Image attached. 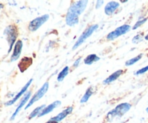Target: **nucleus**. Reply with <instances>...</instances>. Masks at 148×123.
I'll list each match as a JSON object with an SVG mask.
<instances>
[{"mask_svg": "<svg viewBox=\"0 0 148 123\" xmlns=\"http://www.w3.org/2000/svg\"><path fill=\"white\" fill-rule=\"evenodd\" d=\"M23 46V43L21 40H18L16 42L14 46V49H13V53L12 54L11 58H10V61L11 62H14V61L17 60L19 59L20 54H21Z\"/></svg>", "mask_w": 148, "mask_h": 123, "instance_id": "nucleus-8", "label": "nucleus"}, {"mask_svg": "<svg viewBox=\"0 0 148 123\" xmlns=\"http://www.w3.org/2000/svg\"><path fill=\"white\" fill-rule=\"evenodd\" d=\"M4 35L6 36L7 41L9 43L8 53H10L12 49L14 44H15L16 40H17V29L16 27V26L13 25H10L7 26L4 29Z\"/></svg>", "mask_w": 148, "mask_h": 123, "instance_id": "nucleus-2", "label": "nucleus"}, {"mask_svg": "<svg viewBox=\"0 0 148 123\" xmlns=\"http://www.w3.org/2000/svg\"><path fill=\"white\" fill-rule=\"evenodd\" d=\"M48 89H49V82H45V83L43 84V86H42L41 88L34 94V96L32 97V98L30 100V101H29L28 104H27V105L26 106L25 109H28L29 107H31L35 102H36V101H38L40 98H41L42 97L46 94V93L47 92Z\"/></svg>", "mask_w": 148, "mask_h": 123, "instance_id": "nucleus-5", "label": "nucleus"}, {"mask_svg": "<svg viewBox=\"0 0 148 123\" xmlns=\"http://www.w3.org/2000/svg\"><path fill=\"white\" fill-rule=\"evenodd\" d=\"M146 111H147V112H148V107L147 109H146Z\"/></svg>", "mask_w": 148, "mask_h": 123, "instance_id": "nucleus-30", "label": "nucleus"}, {"mask_svg": "<svg viewBox=\"0 0 148 123\" xmlns=\"http://www.w3.org/2000/svg\"><path fill=\"white\" fill-rule=\"evenodd\" d=\"M60 104H61L60 101H54V102L52 103V104H49L48 107H46L44 109H43V110L41 111V112H40V114H39L38 117H43V116L49 114V113H50L51 111H53L55 108H56L57 107H59Z\"/></svg>", "mask_w": 148, "mask_h": 123, "instance_id": "nucleus-14", "label": "nucleus"}, {"mask_svg": "<svg viewBox=\"0 0 148 123\" xmlns=\"http://www.w3.org/2000/svg\"><path fill=\"white\" fill-rule=\"evenodd\" d=\"M123 72H124V71H123L122 69H119V70L116 71L115 72H114L112 75H110L108 78H107L106 79L103 81V83L104 84H108V83H111V82H114V80H116L117 78H118L119 77L120 75L123 73Z\"/></svg>", "mask_w": 148, "mask_h": 123, "instance_id": "nucleus-15", "label": "nucleus"}, {"mask_svg": "<svg viewBox=\"0 0 148 123\" xmlns=\"http://www.w3.org/2000/svg\"><path fill=\"white\" fill-rule=\"evenodd\" d=\"M145 40H147L148 41V34L145 36Z\"/></svg>", "mask_w": 148, "mask_h": 123, "instance_id": "nucleus-28", "label": "nucleus"}, {"mask_svg": "<svg viewBox=\"0 0 148 123\" xmlns=\"http://www.w3.org/2000/svg\"><path fill=\"white\" fill-rule=\"evenodd\" d=\"M88 1L81 0L72 4L69 7L66 16V23L67 25L75 26L79 23V16L86 8Z\"/></svg>", "mask_w": 148, "mask_h": 123, "instance_id": "nucleus-1", "label": "nucleus"}, {"mask_svg": "<svg viewBox=\"0 0 148 123\" xmlns=\"http://www.w3.org/2000/svg\"><path fill=\"white\" fill-rule=\"evenodd\" d=\"M80 60H81V57L78 58V59H77V60L75 62V63H74L73 66L75 67H77L78 66V65H79V62H80Z\"/></svg>", "mask_w": 148, "mask_h": 123, "instance_id": "nucleus-24", "label": "nucleus"}, {"mask_svg": "<svg viewBox=\"0 0 148 123\" xmlns=\"http://www.w3.org/2000/svg\"><path fill=\"white\" fill-rule=\"evenodd\" d=\"M3 7H4V5H3L2 4H0V10H1Z\"/></svg>", "mask_w": 148, "mask_h": 123, "instance_id": "nucleus-27", "label": "nucleus"}, {"mask_svg": "<svg viewBox=\"0 0 148 123\" xmlns=\"http://www.w3.org/2000/svg\"><path fill=\"white\" fill-rule=\"evenodd\" d=\"M143 57V54H139L138 56H135V57L132 58V59H130V60L127 61V62H126V66H131V65H134V64H135L136 62H138L139 60H140L141 58Z\"/></svg>", "mask_w": 148, "mask_h": 123, "instance_id": "nucleus-20", "label": "nucleus"}, {"mask_svg": "<svg viewBox=\"0 0 148 123\" xmlns=\"http://www.w3.org/2000/svg\"><path fill=\"white\" fill-rule=\"evenodd\" d=\"M119 7V4L116 1H110L106 5L105 7V13L107 15H111L116 9Z\"/></svg>", "mask_w": 148, "mask_h": 123, "instance_id": "nucleus-13", "label": "nucleus"}, {"mask_svg": "<svg viewBox=\"0 0 148 123\" xmlns=\"http://www.w3.org/2000/svg\"><path fill=\"white\" fill-rule=\"evenodd\" d=\"M147 18H144V19H143V20H139V21H137V23H136V24L134 25V27H132L133 30H136V29L138 28L139 27H140V26H141L142 25H143L145 23L146 21H147Z\"/></svg>", "mask_w": 148, "mask_h": 123, "instance_id": "nucleus-22", "label": "nucleus"}, {"mask_svg": "<svg viewBox=\"0 0 148 123\" xmlns=\"http://www.w3.org/2000/svg\"><path fill=\"white\" fill-rule=\"evenodd\" d=\"M147 71H148V65H147V66L145 67L142 68V69H139L138 71H137V72L134 73V75H141V74H144V73H145Z\"/></svg>", "mask_w": 148, "mask_h": 123, "instance_id": "nucleus-23", "label": "nucleus"}, {"mask_svg": "<svg viewBox=\"0 0 148 123\" xmlns=\"http://www.w3.org/2000/svg\"><path fill=\"white\" fill-rule=\"evenodd\" d=\"M93 93V88L92 87H90L88 88V90L86 91L85 93L84 94V96H82V98H81L80 103H85L88 101V99L90 98V97L92 96V94Z\"/></svg>", "mask_w": 148, "mask_h": 123, "instance_id": "nucleus-17", "label": "nucleus"}, {"mask_svg": "<svg viewBox=\"0 0 148 123\" xmlns=\"http://www.w3.org/2000/svg\"><path fill=\"white\" fill-rule=\"evenodd\" d=\"M46 123H57V122H54V121H52V120H49V121H48L47 122H46Z\"/></svg>", "mask_w": 148, "mask_h": 123, "instance_id": "nucleus-26", "label": "nucleus"}, {"mask_svg": "<svg viewBox=\"0 0 148 123\" xmlns=\"http://www.w3.org/2000/svg\"><path fill=\"white\" fill-rule=\"evenodd\" d=\"M49 18V14H43V15L40 16V17H37V18L34 19L32 20L28 26V28L30 31L34 32L37 30L40 26L43 24H44Z\"/></svg>", "mask_w": 148, "mask_h": 123, "instance_id": "nucleus-6", "label": "nucleus"}, {"mask_svg": "<svg viewBox=\"0 0 148 123\" xmlns=\"http://www.w3.org/2000/svg\"><path fill=\"white\" fill-rule=\"evenodd\" d=\"M32 81H33V79H30V80H29L28 82L25 84V86L22 88L21 91H20V92H19L15 96H14V98H13L12 99L5 103V106H11V105H12L13 104H14V103H15L16 101H17V100H18L19 98H20V97L23 95V93H24L27 91V89L28 88V87L30 86V85L31 84Z\"/></svg>", "mask_w": 148, "mask_h": 123, "instance_id": "nucleus-9", "label": "nucleus"}, {"mask_svg": "<svg viewBox=\"0 0 148 123\" xmlns=\"http://www.w3.org/2000/svg\"><path fill=\"white\" fill-rule=\"evenodd\" d=\"M121 3H126L127 2V0H125V1H121Z\"/></svg>", "mask_w": 148, "mask_h": 123, "instance_id": "nucleus-29", "label": "nucleus"}, {"mask_svg": "<svg viewBox=\"0 0 148 123\" xmlns=\"http://www.w3.org/2000/svg\"><path fill=\"white\" fill-rule=\"evenodd\" d=\"M130 108H131V104L129 103H122L119 104L115 109L108 113L107 118L108 119V120H111L116 117H122L130 109Z\"/></svg>", "mask_w": 148, "mask_h": 123, "instance_id": "nucleus-3", "label": "nucleus"}, {"mask_svg": "<svg viewBox=\"0 0 148 123\" xmlns=\"http://www.w3.org/2000/svg\"><path fill=\"white\" fill-rule=\"evenodd\" d=\"M68 73H69V67L66 66L61 71L60 73L59 74L57 78V80L59 81V82H61V81L63 80L64 79L65 77L68 75Z\"/></svg>", "mask_w": 148, "mask_h": 123, "instance_id": "nucleus-19", "label": "nucleus"}, {"mask_svg": "<svg viewBox=\"0 0 148 123\" xmlns=\"http://www.w3.org/2000/svg\"><path fill=\"white\" fill-rule=\"evenodd\" d=\"M45 107H46V105H44V104H43V105H42V106H40V107H37V108L33 110L31 113H30V115H29V119L34 118V117H36L37 115H39V114H40V112L43 111V109H44Z\"/></svg>", "mask_w": 148, "mask_h": 123, "instance_id": "nucleus-18", "label": "nucleus"}, {"mask_svg": "<svg viewBox=\"0 0 148 123\" xmlns=\"http://www.w3.org/2000/svg\"><path fill=\"white\" fill-rule=\"evenodd\" d=\"M72 111H73V107H67L66 109H64V111H62V112L59 113V114H58V115H56V117H53V118L51 119V120L56 122H57V123L59 122L62 121V120H64V119L66 116L69 115V114H71Z\"/></svg>", "mask_w": 148, "mask_h": 123, "instance_id": "nucleus-12", "label": "nucleus"}, {"mask_svg": "<svg viewBox=\"0 0 148 123\" xmlns=\"http://www.w3.org/2000/svg\"><path fill=\"white\" fill-rule=\"evenodd\" d=\"M98 60H100L99 56H97L96 54H92L88 55V56L85 59L84 62H85V65H92V63H94V62H98Z\"/></svg>", "mask_w": 148, "mask_h": 123, "instance_id": "nucleus-16", "label": "nucleus"}, {"mask_svg": "<svg viewBox=\"0 0 148 123\" xmlns=\"http://www.w3.org/2000/svg\"><path fill=\"white\" fill-rule=\"evenodd\" d=\"M103 2H104V1H97L96 9L100 8V7H101V6L103 4Z\"/></svg>", "mask_w": 148, "mask_h": 123, "instance_id": "nucleus-25", "label": "nucleus"}, {"mask_svg": "<svg viewBox=\"0 0 148 123\" xmlns=\"http://www.w3.org/2000/svg\"><path fill=\"white\" fill-rule=\"evenodd\" d=\"M98 25H92L88 27V28H87L86 30L82 33V35L79 36L78 40L77 41L76 43H75V45H74L73 47H72V50H75V49H76L77 48L79 47L80 45H82V43L85 41V40H87V39H88V38H89L90 36L91 35H92V33H93L94 32L98 29Z\"/></svg>", "mask_w": 148, "mask_h": 123, "instance_id": "nucleus-4", "label": "nucleus"}, {"mask_svg": "<svg viewBox=\"0 0 148 123\" xmlns=\"http://www.w3.org/2000/svg\"><path fill=\"white\" fill-rule=\"evenodd\" d=\"M33 63V59L30 57H23L18 64V67L20 72H24Z\"/></svg>", "mask_w": 148, "mask_h": 123, "instance_id": "nucleus-11", "label": "nucleus"}, {"mask_svg": "<svg viewBox=\"0 0 148 123\" xmlns=\"http://www.w3.org/2000/svg\"><path fill=\"white\" fill-rule=\"evenodd\" d=\"M143 33H141V34H137V36H135L134 38H133L132 42L134 43H140V41H143Z\"/></svg>", "mask_w": 148, "mask_h": 123, "instance_id": "nucleus-21", "label": "nucleus"}, {"mask_svg": "<svg viewBox=\"0 0 148 123\" xmlns=\"http://www.w3.org/2000/svg\"><path fill=\"white\" fill-rule=\"evenodd\" d=\"M30 95H31V92H30V91H29V92H27V93H26L25 95L24 96V97H23V100H22V101H20V104H19L18 107H17V109H16L15 111H14V112L13 113L12 115V117H11V118H10V120H13L14 118H15V117H16V116H17V114H18L19 111H20V110H21V109L23 108V107H24L25 104L26 103H27V101H28V99H29V98H30Z\"/></svg>", "mask_w": 148, "mask_h": 123, "instance_id": "nucleus-10", "label": "nucleus"}, {"mask_svg": "<svg viewBox=\"0 0 148 123\" xmlns=\"http://www.w3.org/2000/svg\"><path fill=\"white\" fill-rule=\"evenodd\" d=\"M130 28H131V26L129 25H124L120 26V27H117L116 30H114V31L111 32L107 36V39L109 41L114 40V39L119 37L120 36H122V35L127 33L130 30Z\"/></svg>", "mask_w": 148, "mask_h": 123, "instance_id": "nucleus-7", "label": "nucleus"}]
</instances>
